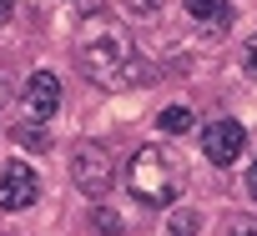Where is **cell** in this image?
Masks as SVG:
<instances>
[{
  "label": "cell",
  "mask_w": 257,
  "mask_h": 236,
  "mask_svg": "<svg viewBox=\"0 0 257 236\" xmlns=\"http://www.w3.org/2000/svg\"><path fill=\"white\" fill-rule=\"evenodd\" d=\"M76 56H81V66H86L101 86H111L126 66H132V40H126V30H121L111 16H91V20L76 30Z\"/></svg>",
  "instance_id": "6da1fadb"
},
{
  "label": "cell",
  "mask_w": 257,
  "mask_h": 236,
  "mask_svg": "<svg viewBox=\"0 0 257 236\" xmlns=\"http://www.w3.org/2000/svg\"><path fill=\"white\" fill-rule=\"evenodd\" d=\"M126 176H132L137 201H147V206H172L182 196V161L167 146H142Z\"/></svg>",
  "instance_id": "7a4b0ae2"
},
{
  "label": "cell",
  "mask_w": 257,
  "mask_h": 236,
  "mask_svg": "<svg viewBox=\"0 0 257 236\" xmlns=\"http://www.w3.org/2000/svg\"><path fill=\"white\" fill-rule=\"evenodd\" d=\"M71 176H76V186H81L86 196H106V191H111V156H106L96 141H81V146L71 151Z\"/></svg>",
  "instance_id": "3957f363"
},
{
  "label": "cell",
  "mask_w": 257,
  "mask_h": 236,
  "mask_svg": "<svg viewBox=\"0 0 257 236\" xmlns=\"http://www.w3.org/2000/svg\"><path fill=\"white\" fill-rule=\"evenodd\" d=\"M242 151H247V131L237 121H207L202 126V156L212 166H232Z\"/></svg>",
  "instance_id": "277c9868"
},
{
  "label": "cell",
  "mask_w": 257,
  "mask_h": 236,
  "mask_svg": "<svg viewBox=\"0 0 257 236\" xmlns=\"http://www.w3.org/2000/svg\"><path fill=\"white\" fill-rule=\"evenodd\" d=\"M36 196H41V176L26 161H11L6 171H0V206L6 211H26Z\"/></svg>",
  "instance_id": "5b68a950"
},
{
  "label": "cell",
  "mask_w": 257,
  "mask_h": 236,
  "mask_svg": "<svg viewBox=\"0 0 257 236\" xmlns=\"http://www.w3.org/2000/svg\"><path fill=\"white\" fill-rule=\"evenodd\" d=\"M56 106H61V76L56 70H36L26 80V116L31 121H51Z\"/></svg>",
  "instance_id": "8992f818"
},
{
  "label": "cell",
  "mask_w": 257,
  "mask_h": 236,
  "mask_svg": "<svg viewBox=\"0 0 257 236\" xmlns=\"http://www.w3.org/2000/svg\"><path fill=\"white\" fill-rule=\"evenodd\" d=\"M167 236H202V216H197L192 206L172 211V221H167Z\"/></svg>",
  "instance_id": "52a82bcc"
},
{
  "label": "cell",
  "mask_w": 257,
  "mask_h": 236,
  "mask_svg": "<svg viewBox=\"0 0 257 236\" xmlns=\"http://www.w3.org/2000/svg\"><path fill=\"white\" fill-rule=\"evenodd\" d=\"M157 126H162L167 136H182V131H192V110H187V106H167Z\"/></svg>",
  "instance_id": "ba28073f"
},
{
  "label": "cell",
  "mask_w": 257,
  "mask_h": 236,
  "mask_svg": "<svg viewBox=\"0 0 257 236\" xmlns=\"http://www.w3.org/2000/svg\"><path fill=\"white\" fill-rule=\"evenodd\" d=\"M187 16H197V20H227L232 6H222V0H187Z\"/></svg>",
  "instance_id": "9c48e42d"
},
{
  "label": "cell",
  "mask_w": 257,
  "mask_h": 236,
  "mask_svg": "<svg viewBox=\"0 0 257 236\" xmlns=\"http://www.w3.org/2000/svg\"><path fill=\"white\" fill-rule=\"evenodd\" d=\"M16 136H21V146H36V151L46 146V131H41V121H26V126L16 131Z\"/></svg>",
  "instance_id": "30bf717a"
},
{
  "label": "cell",
  "mask_w": 257,
  "mask_h": 236,
  "mask_svg": "<svg viewBox=\"0 0 257 236\" xmlns=\"http://www.w3.org/2000/svg\"><path fill=\"white\" fill-rule=\"evenodd\" d=\"M96 231L116 236V231H121V216H116V211H96Z\"/></svg>",
  "instance_id": "8fae6325"
},
{
  "label": "cell",
  "mask_w": 257,
  "mask_h": 236,
  "mask_svg": "<svg viewBox=\"0 0 257 236\" xmlns=\"http://www.w3.org/2000/svg\"><path fill=\"white\" fill-rule=\"evenodd\" d=\"M247 70H252V76H257V36H252V40H247Z\"/></svg>",
  "instance_id": "7c38bea8"
},
{
  "label": "cell",
  "mask_w": 257,
  "mask_h": 236,
  "mask_svg": "<svg viewBox=\"0 0 257 236\" xmlns=\"http://www.w3.org/2000/svg\"><path fill=\"white\" fill-rule=\"evenodd\" d=\"M11 16H16V0H0V26H6Z\"/></svg>",
  "instance_id": "4fadbf2b"
},
{
  "label": "cell",
  "mask_w": 257,
  "mask_h": 236,
  "mask_svg": "<svg viewBox=\"0 0 257 236\" xmlns=\"http://www.w3.org/2000/svg\"><path fill=\"white\" fill-rule=\"evenodd\" d=\"M247 191H252V201H257V161H252V171H247Z\"/></svg>",
  "instance_id": "5bb4252c"
},
{
  "label": "cell",
  "mask_w": 257,
  "mask_h": 236,
  "mask_svg": "<svg viewBox=\"0 0 257 236\" xmlns=\"http://www.w3.org/2000/svg\"><path fill=\"white\" fill-rule=\"evenodd\" d=\"M132 10H142V16H147V10H157V0H132Z\"/></svg>",
  "instance_id": "9a60e30c"
}]
</instances>
